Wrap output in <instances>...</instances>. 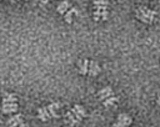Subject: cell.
Wrapping results in <instances>:
<instances>
[{"label": "cell", "mask_w": 160, "mask_h": 127, "mask_svg": "<svg viewBox=\"0 0 160 127\" xmlns=\"http://www.w3.org/2000/svg\"><path fill=\"white\" fill-rule=\"evenodd\" d=\"M155 16H156V11H154L151 9H148L146 6H139L136 9V17L139 20H141L142 22L151 24L154 21Z\"/></svg>", "instance_id": "obj_1"}, {"label": "cell", "mask_w": 160, "mask_h": 127, "mask_svg": "<svg viewBox=\"0 0 160 127\" xmlns=\"http://www.w3.org/2000/svg\"><path fill=\"white\" fill-rule=\"evenodd\" d=\"M131 122H132V118H131L129 115H126V113H120V115L118 116V122H115L114 126H115V127H119V126H129Z\"/></svg>", "instance_id": "obj_2"}, {"label": "cell", "mask_w": 160, "mask_h": 127, "mask_svg": "<svg viewBox=\"0 0 160 127\" xmlns=\"http://www.w3.org/2000/svg\"><path fill=\"white\" fill-rule=\"evenodd\" d=\"M65 121L68 122V123H70L71 126H76V125H79L80 123V118H78L75 115H74V112L72 111H69V112H66V115H65Z\"/></svg>", "instance_id": "obj_3"}, {"label": "cell", "mask_w": 160, "mask_h": 127, "mask_svg": "<svg viewBox=\"0 0 160 127\" xmlns=\"http://www.w3.org/2000/svg\"><path fill=\"white\" fill-rule=\"evenodd\" d=\"M6 123H8L9 126H25V123L22 122L21 115H16V116L10 117V118L6 121Z\"/></svg>", "instance_id": "obj_4"}, {"label": "cell", "mask_w": 160, "mask_h": 127, "mask_svg": "<svg viewBox=\"0 0 160 127\" xmlns=\"http://www.w3.org/2000/svg\"><path fill=\"white\" fill-rule=\"evenodd\" d=\"M16 110H18V103L16 102L2 103V107H1V111L4 113H11V112H15Z\"/></svg>", "instance_id": "obj_5"}, {"label": "cell", "mask_w": 160, "mask_h": 127, "mask_svg": "<svg viewBox=\"0 0 160 127\" xmlns=\"http://www.w3.org/2000/svg\"><path fill=\"white\" fill-rule=\"evenodd\" d=\"M98 95H99V98H100L101 101H104V100L109 98L110 96H112V95H114V92H112V88H111L110 86H108V87H105V88L100 90Z\"/></svg>", "instance_id": "obj_6"}, {"label": "cell", "mask_w": 160, "mask_h": 127, "mask_svg": "<svg viewBox=\"0 0 160 127\" xmlns=\"http://www.w3.org/2000/svg\"><path fill=\"white\" fill-rule=\"evenodd\" d=\"M100 72V66L96 61H90L89 64V75L91 76H96Z\"/></svg>", "instance_id": "obj_7"}, {"label": "cell", "mask_w": 160, "mask_h": 127, "mask_svg": "<svg viewBox=\"0 0 160 127\" xmlns=\"http://www.w3.org/2000/svg\"><path fill=\"white\" fill-rule=\"evenodd\" d=\"M72 112H74V115L78 117V118H82L85 115H86V111H85V108L82 107V106H80V105H75L74 107H72V110H71Z\"/></svg>", "instance_id": "obj_8"}, {"label": "cell", "mask_w": 160, "mask_h": 127, "mask_svg": "<svg viewBox=\"0 0 160 127\" xmlns=\"http://www.w3.org/2000/svg\"><path fill=\"white\" fill-rule=\"evenodd\" d=\"M38 115H39V118H40L41 121H48L49 117L51 116V113H50V111H49L48 107L39 108V110H38Z\"/></svg>", "instance_id": "obj_9"}, {"label": "cell", "mask_w": 160, "mask_h": 127, "mask_svg": "<svg viewBox=\"0 0 160 127\" xmlns=\"http://www.w3.org/2000/svg\"><path fill=\"white\" fill-rule=\"evenodd\" d=\"M70 2L68 1V0H64V1H61L59 5H58V7H56V11L58 12H60V14H65L69 9H70Z\"/></svg>", "instance_id": "obj_10"}, {"label": "cell", "mask_w": 160, "mask_h": 127, "mask_svg": "<svg viewBox=\"0 0 160 127\" xmlns=\"http://www.w3.org/2000/svg\"><path fill=\"white\" fill-rule=\"evenodd\" d=\"M109 16L108 10H95L94 11V19L95 20H106Z\"/></svg>", "instance_id": "obj_11"}, {"label": "cell", "mask_w": 160, "mask_h": 127, "mask_svg": "<svg viewBox=\"0 0 160 127\" xmlns=\"http://www.w3.org/2000/svg\"><path fill=\"white\" fill-rule=\"evenodd\" d=\"M108 6H109L108 0H95L94 1L95 10H108Z\"/></svg>", "instance_id": "obj_12"}, {"label": "cell", "mask_w": 160, "mask_h": 127, "mask_svg": "<svg viewBox=\"0 0 160 127\" xmlns=\"http://www.w3.org/2000/svg\"><path fill=\"white\" fill-rule=\"evenodd\" d=\"M89 61L88 60H82V61H79V70H80V72L82 73V75H86V73H89Z\"/></svg>", "instance_id": "obj_13"}, {"label": "cell", "mask_w": 160, "mask_h": 127, "mask_svg": "<svg viewBox=\"0 0 160 127\" xmlns=\"http://www.w3.org/2000/svg\"><path fill=\"white\" fill-rule=\"evenodd\" d=\"M48 108H49V111H50V113H51V116L52 117H59V115H58V110L60 108V105L59 103H50L49 106H48Z\"/></svg>", "instance_id": "obj_14"}, {"label": "cell", "mask_w": 160, "mask_h": 127, "mask_svg": "<svg viewBox=\"0 0 160 127\" xmlns=\"http://www.w3.org/2000/svg\"><path fill=\"white\" fill-rule=\"evenodd\" d=\"M74 12H76V10L74 9V7H70V10H68L66 12H65V21L66 22H71V20H72V14Z\"/></svg>", "instance_id": "obj_15"}, {"label": "cell", "mask_w": 160, "mask_h": 127, "mask_svg": "<svg viewBox=\"0 0 160 127\" xmlns=\"http://www.w3.org/2000/svg\"><path fill=\"white\" fill-rule=\"evenodd\" d=\"M18 98L15 95H5L2 98V103H8V102H16Z\"/></svg>", "instance_id": "obj_16"}, {"label": "cell", "mask_w": 160, "mask_h": 127, "mask_svg": "<svg viewBox=\"0 0 160 127\" xmlns=\"http://www.w3.org/2000/svg\"><path fill=\"white\" fill-rule=\"evenodd\" d=\"M116 97L112 95V96H110L109 98H106V100H104V106H106V107H109V106H114V103L116 102Z\"/></svg>", "instance_id": "obj_17"}, {"label": "cell", "mask_w": 160, "mask_h": 127, "mask_svg": "<svg viewBox=\"0 0 160 127\" xmlns=\"http://www.w3.org/2000/svg\"><path fill=\"white\" fill-rule=\"evenodd\" d=\"M40 1H41V2H44V4H46V2H49L50 0H40Z\"/></svg>", "instance_id": "obj_18"}, {"label": "cell", "mask_w": 160, "mask_h": 127, "mask_svg": "<svg viewBox=\"0 0 160 127\" xmlns=\"http://www.w3.org/2000/svg\"><path fill=\"white\" fill-rule=\"evenodd\" d=\"M156 102H158V105H159V106H160V96H159V97H158V101H156Z\"/></svg>", "instance_id": "obj_19"}, {"label": "cell", "mask_w": 160, "mask_h": 127, "mask_svg": "<svg viewBox=\"0 0 160 127\" xmlns=\"http://www.w3.org/2000/svg\"><path fill=\"white\" fill-rule=\"evenodd\" d=\"M8 1H10V2H15V1H18V0H8Z\"/></svg>", "instance_id": "obj_20"}]
</instances>
